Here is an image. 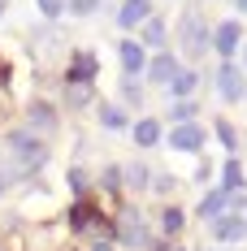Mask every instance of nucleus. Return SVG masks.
<instances>
[{"mask_svg":"<svg viewBox=\"0 0 247 251\" xmlns=\"http://www.w3.org/2000/svg\"><path fill=\"white\" fill-rule=\"evenodd\" d=\"M9 148H13V165H18V174H30V169L44 165V143L30 139L26 130H18V134L9 139Z\"/></svg>","mask_w":247,"mask_h":251,"instance_id":"obj_1","label":"nucleus"},{"mask_svg":"<svg viewBox=\"0 0 247 251\" xmlns=\"http://www.w3.org/2000/svg\"><path fill=\"white\" fill-rule=\"evenodd\" d=\"M191 117H195V104H178L173 108V122H191Z\"/></svg>","mask_w":247,"mask_h":251,"instance_id":"obj_23","label":"nucleus"},{"mask_svg":"<svg viewBox=\"0 0 247 251\" xmlns=\"http://www.w3.org/2000/svg\"><path fill=\"white\" fill-rule=\"evenodd\" d=\"M182 44H187V52H204V44H208V26H204L199 13H187V18H182Z\"/></svg>","mask_w":247,"mask_h":251,"instance_id":"obj_5","label":"nucleus"},{"mask_svg":"<svg viewBox=\"0 0 247 251\" xmlns=\"http://www.w3.org/2000/svg\"><path fill=\"white\" fill-rule=\"evenodd\" d=\"M117 238H122L126 247H148V229H143V217L135 212V208H126L122 221H117Z\"/></svg>","mask_w":247,"mask_h":251,"instance_id":"obj_2","label":"nucleus"},{"mask_svg":"<svg viewBox=\"0 0 247 251\" xmlns=\"http://www.w3.org/2000/svg\"><path fill=\"white\" fill-rule=\"evenodd\" d=\"M195 82H199V78L191 74V70H178L173 82H169V91H173V96H191V91H195Z\"/></svg>","mask_w":247,"mask_h":251,"instance_id":"obj_14","label":"nucleus"},{"mask_svg":"<svg viewBox=\"0 0 247 251\" xmlns=\"http://www.w3.org/2000/svg\"><path fill=\"white\" fill-rule=\"evenodd\" d=\"M234 4H239V9H247V0H234Z\"/></svg>","mask_w":247,"mask_h":251,"instance_id":"obj_26","label":"nucleus"},{"mask_svg":"<svg viewBox=\"0 0 247 251\" xmlns=\"http://www.w3.org/2000/svg\"><path fill=\"white\" fill-rule=\"evenodd\" d=\"M243 234H247V221L239 212H221V217L213 221V238H217V243H239Z\"/></svg>","mask_w":247,"mask_h":251,"instance_id":"obj_4","label":"nucleus"},{"mask_svg":"<svg viewBox=\"0 0 247 251\" xmlns=\"http://www.w3.org/2000/svg\"><path fill=\"white\" fill-rule=\"evenodd\" d=\"M26 117H30L35 130H52V126H56V113H52L48 104H30V113H26Z\"/></svg>","mask_w":247,"mask_h":251,"instance_id":"obj_13","label":"nucleus"},{"mask_svg":"<svg viewBox=\"0 0 247 251\" xmlns=\"http://www.w3.org/2000/svg\"><path fill=\"white\" fill-rule=\"evenodd\" d=\"M135 143H139V148H156V143H161V126L156 122H139L135 126Z\"/></svg>","mask_w":247,"mask_h":251,"instance_id":"obj_12","label":"nucleus"},{"mask_svg":"<svg viewBox=\"0 0 247 251\" xmlns=\"http://www.w3.org/2000/svg\"><path fill=\"white\" fill-rule=\"evenodd\" d=\"M143 39H148V44H161V39H165V22H161V18H148V22H143Z\"/></svg>","mask_w":247,"mask_h":251,"instance_id":"obj_18","label":"nucleus"},{"mask_svg":"<svg viewBox=\"0 0 247 251\" xmlns=\"http://www.w3.org/2000/svg\"><path fill=\"white\" fill-rule=\"evenodd\" d=\"M39 9H44L48 18H56V13H61V0H39Z\"/></svg>","mask_w":247,"mask_h":251,"instance_id":"obj_24","label":"nucleus"},{"mask_svg":"<svg viewBox=\"0 0 247 251\" xmlns=\"http://www.w3.org/2000/svg\"><path fill=\"white\" fill-rule=\"evenodd\" d=\"M213 48L221 52V56H230V52L239 48V22H221L217 30H213Z\"/></svg>","mask_w":247,"mask_h":251,"instance_id":"obj_8","label":"nucleus"},{"mask_svg":"<svg viewBox=\"0 0 247 251\" xmlns=\"http://www.w3.org/2000/svg\"><path fill=\"white\" fill-rule=\"evenodd\" d=\"M148 74H152V82H173V74H178V61H173L169 52H161V56L148 65Z\"/></svg>","mask_w":247,"mask_h":251,"instance_id":"obj_10","label":"nucleus"},{"mask_svg":"<svg viewBox=\"0 0 247 251\" xmlns=\"http://www.w3.org/2000/svg\"><path fill=\"white\" fill-rule=\"evenodd\" d=\"M169 143H173L178 151H199V148H204V130H199L195 122H182V126L169 134Z\"/></svg>","mask_w":247,"mask_h":251,"instance_id":"obj_6","label":"nucleus"},{"mask_svg":"<svg viewBox=\"0 0 247 251\" xmlns=\"http://www.w3.org/2000/svg\"><path fill=\"white\" fill-rule=\"evenodd\" d=\"M239 186H243V169H239V160H225V186L230 195H239Z\"/></svg>","mask_w":247,"mask_h":251,"instance_id":"obj_16","label":"nucleus"},{"mask_svg":"<svg viewBox=\"0 0 247 251\" xmlns=\"http://www.w3.org/2000/svg\"><path fill=\"white\" fill-rule=\"evenodd\" d=\"M217 139H221L225 148H234V126H230V122H217Z\"/></svg>","mask_w":247,"mask_h":251,"instance_id":"obj_21","label":"nucleus"},{"mask_svg":"<svg viewBox=\"0 0 247 251\" xmlns=\"http://www.w3.org/2000/svg\"><path fill=\"white\" fill-rule=\"evenodd\" d=\"M126 182H130V186H143V182H148V169H143V165H130V169H126Z\"/></svg>","mask_w":247,"mask_h":251,"instance_id":"obj_20","label":"nucleus"},{"mask_svg":"<svg viewBox=\"0 0 247 251\" xmlns=\"http://www.w3.org/2000/svg\"><path fill=\"white\" fill-rule=\"evenodd\" d=\"M91 74H96V56H91V52H78L70 78H74V82H91Z\"/></svg>","mask_w":247,"mask_h":251,"instance_id":"obj_11","label":"nucleus"},{"mask_svg":"<svg viewBox=\"0 0 247 251\" xmlns=\"http://www.w3.org/2000/svg\"><path fill=\"white\" fill-rule=\"evenodd\" d=\"M165 229H169V234H178V229H182V212H178V208H169V212H165Z\"/></svg>","mask_w":247,"mask_h":251,"instance_id":"obj_22","label":"nucleus"},{"mask_svg":"<svg viewBox=\"0 0 247 251\" xmlns=\"http://www.w3.org/2000/svg\"><path fill=\"white\" fill-rule=\"evenodd\" d=\"M122 65L135 74V70H143V44H122Z\"/></svg>","mask_w":247,"mask_h":251,"instance_id":"obj_15","label":"nucleus"},{"mask_svg":"<svg viewBox=\"0 0 247 251\" xmlns=\"http://www.w3.org/2000/svg\"><path fill=\"white\" fill-rule=\"evenodd\" d=\"M148 18H152V4H148V0H126L122 13H117V22H122V26H143Z\"/></svg>","mask_w":247,"mask_h":251,"instance_id":"obj_7","label":"nucleus"},{"mask_svg":"<svg viewBox=\"0 0 247 251\" xmlns=\"http://www.w3.org/2000/svg\"><path fill=\"white\" fill-rule=\"evenodd\" d=\"M100 0H74V4H70V9H74V13H91V9H96Z\"/></svg>","mask_w":247,"mask_h":251,"instance_id":"obj_25","label":"nucleus"},{"mask_svg":"<svg viewBox=\"0 0 247 251\" xmlns=\"http://www.w3.org/2000/svg\"><path fill=\"white\" fill-rule=\"evenodd\" d=\"M100 122L109 126V130H122V126H126V113L117 108V104H104V108H100Z\"/></svg>","mask_w":247,"mask_h":251,"instance_id":"obj_17","label":"nucleus"},{"mask_svg":"<svg viewBox=\"0 0 247 251\" xmlns=\"http://www.w3.org/2000/svg\"><path fill=\"white\" fill-rule=\"evenodd\" d=\"M161 251H178V247H161Z\"/></svg>","mask_w":247,"mask_h":251,"instance_id":"obj_27","label":"nucleus"},{"mask_svg":"<svg viewBox=\"0 0 247 251\" xmlns=\"http://www.w3.org/2000/svg\"><path fill=\"white\" fill-rule=\"evenodd\" d=\"M87 100H91V87H87V82H70V104H74V108H82Z\"/></svg>","mask_w":247,"mask_h":251,"instance_id":"obj_19","label":"nucleus"},{"mask_svg":"<svg viewBox=\"0 0 247 251\" xmlns=\"http://www.w3.org/2000/svg\"><path fill=\"white\" fill-rule=\"evenodd\" d=\"M217 91H221V100H243V91H247V82H243V70L239 65H230L225 61L221 70H217Z\"/></svg>","mask_w":247,"mask_h":251,"instance_id":"obj_3","label":"nucleus"},{"mask_svg":"<svg viewBox=\"0 0 247 251\" xmlns=\"http://www.w3.org/2000/svg\"><path fill=\"white\" fill-rule=\"evenodd\" d=\"M0 191H4V177H0Z\"/></svg>","mask_w":247,"mask_h":251,"instance_id":"obj_28","label":"nucleus"},{"mask_svg":"<svg viewBox=\"0 0 247 251\" xmlns=\"http://www.w3.org/2000/svg\"><path fill=\"white\" fill-rule=\"evenodd\" d=\"M225 208H230V191H213V195H204V203H199V217L217 221Z\"/></svg>","mask_w":247,"mask_h":251,"instance_id":"obj_9","label":"nucleus"}]
</instances>
